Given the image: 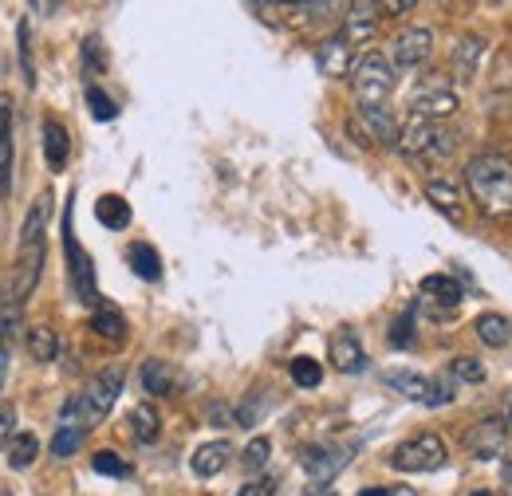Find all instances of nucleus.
I'll use <instances>...</instances> for the list:
<instances>
[{"mask_svg": "<svg viewBox=\"0 0 512 496\" xmlns=\"http://www.w3.org/2000/svg\"><path fill=\"white\" fill-rule=\"evenodd\" d=\"M48 213H52V197L44 193V197L32 201V209H28L24 225H20L16 272H12V288H8V296L16 304H24L36 292L40 276H44V260H48Z\"/></svg>", "mask_w": 512, "mask_h": 496, "instance_id": "1", "label": "nucleus"}, {"mask_svg": "<svg viewBox=\"0 0 512 496\" xmlns=\"http://www.w3.org/2000/svg\"><path fill=\"white\" fill-rule=\"evenodd\" d=\"M465 186H469V197L477 201V209L485 217H493V221L512 217V158L497 154V150H485V154L469 158Z\"/></svg>", "mask_w": 512, "mask_h": 496, "instance_id": "2", "label": "nucleus"}, {"mask_svg": "<svg viewBox=\"0 0 512 496\" xmlns=\"http://www.w3.org/2000/svg\"><path fill=\"white\" fill-rule=\"evenodd\" d=\"M398 146L414 158H449L457 150V134L434 119L406 115V123L398 126Z\"/></svg>", "mask_w": 512, "mask_h": 496, "instance_id": "3", "label": "nucleus"}, {"mask_svg": "<svg viewBox=\"0 0 512 496\" xmlns=\"http://www.w3.org/2000/svg\"><path fill=\"white\" fill-rule=\"evenodd\" d=\"M123 378H127L123 367H103V371L83 386V394H75V414H79L83 426H99L111 414V406L123 394Z\"/></svg>", "mask_w": 512, "mask_h": 496, "instance_id": "4", "label": "nucleus"}, {"mask_svg": "<svg viewBox=\"0 0 512 496\" xmlns=\"http://www.w3.org/2000/svg\"><path fill=\"white\" fill-rule=\"evenodd\" d=\"M394 83H398V75H394L390 60L379 56V52H367L351 67V87H355L359 107H383L386 99L394 95Z\"/></svg>", "mask_w": 512, "mask_h": 496, "instance_id": "5", "label": "nucleus"}, {"mask_svg": "<svg viewBox=\"0 0 512 496\" xmlns=\"http://www.w3.org/2000/svg\"><path fill=\"white\" fill-rule=\"evenodd\" d=\"M446 461H449V449L438 434L410 437V441H402L390 453V469H398V473H438Z\"/></svg>", "mask_w": 512, "mask_h": 496, "instance_id": "6", "label": "nucleus"}, {"mask_svg": "<svg viewBox=\"0 0 512 496\" xmlns=\"http://www.w3.org/2000/svg\"><path fill=\"white\" fill-rule=\"evenodd\" d=\"M64 256H67V276H71V292L79 304H91L99 308V288H95V268H91V256L87 248L75 241L71 233V209L64 213Z\"/></svg>", "mask_w": 512, "mask_h": 496, "instance_id": "7", "label": "nucleus"}, {"mask_svg": "<svg viewBox=\"0 0 512 496\" xmlns=\"http://www.w3.org/2000/svg\"><path fill=\"white\" fill-rule=\"evenodd\" d=\"M386 386H390L394 394L418 402V406H446V402H453V390H449L446 382L426 378V374H418V371H390L386 374Z\"/></svg>", "mask_w": 512, "mask_h": 496, "instance_id": "8", "label": "nucleus"}, {"mask_svg": "<svg viewBox=\"0 0 512 496\" xmlns=\"http://www.w3.org/2000/svg\"><path fill=\"white\" fill-rule=\"evenodd\" d=\"M457 91L449 87L446 79H430V83H422L418 91H414V103H410V115H422V119H434V123H442L449 115H457Z\"/></svg>", "mask_w": 512, "mask_h": 496, "instance_id": "9", "label": "nucleus"}, {"mask_svg": "<svg viewBox=\"0 0 512 496\" xmlns=\"http://www.w3.org/2000/svg\"><path fill=\"white\" fill-rule=\"evenodd\" d=\"M390 56H394L390 67H398V71L422 67V63L434 56V32L430 28H406V32H398L394 44H390Z\"/></svg>", "mask_w": 512, "mask_h": 496, "instance_id": "10", "label": "nucleus"}, {"mask_svg": "<svg viewBox=\"0 0 512 496\" xmlns=\"http://www.w3.org/2000/svg\"><path fill=\"white\" fill-rule=\"evenodd\" d=\"M505 422L501 418H485L477 422L473 430H465V449L477 457V461H497L505 457Z\"/></svg>", "mask_w": 512, "mask_h": 496, "instance_id": "11", "label": "nucleus"}, {"mask_svg": "<svg viewBox=\"0 0 512 496\" xmlns=\"http://www.w3.org/2000/svg\"><path fill=\"white\" fill-rule=\"evenodd\" d=\"M375 32H379V4H371V0L347 4V12H343V32H339V36L355 48V44L375 40Z\"/></svg>", "mask_w": 512, "mask_h": 496, "instance_id": "12", "label": "nucleus"}, {"mask_svg": "<svg viewBox=\"0 0 512 496\" xmlns=\"http://www.w3.org/2000/svg\"><path fill=\"white\" fill-rule=\"evenodd\" d=\"M316 67H320L327 79H343V75H351V67H355V60H351V44L335 32V36H327V40H320L316 44Z\"/></svg>", "mask_w": 512, "mask_h": 496, "instance_id": "13", "label": "nucleus"}, {"mask_svg": "<svg viewBox=\"0 0 512 496\" xmlns=\"http://www.w3.org/2000/svg\"><path fill=\"white\" fill-rule=\"evenodd\" d=\"M331 363H335V371H343V374L367 371V351H363V343H359L355 331H339V335L331 339Z\"/></svg>", "mask_w": 512, "mask_h": 496, "instance_id": "14", "label": "nucleus"}, {"mask_svg": "<svg viewBox=\"0 0 512 496\" xmlns=\"http://www.w3.org/2000/svg\"><path fill=\"white\" fill-rule=\"evenodd\" d=\"M12 166H16V150H12V99L0 95V201L12 189Z\"/></svg>", "mask_w": 512, "mask_h": 496, "instance_id": "15", "label": "nucleus"}, {"mask_svg": "<svg viewBox=\"0 0 512 496\" xmlns=\"http://www.w3.org/2000/svg\"><path fill=\"white\" fill-rule=\"evenodd\" d=\"M355 123H363V138L371 142H383V146H398V123L386 107H359Z\"/></svg>", "mask_w": 512, "mask_h": 496, "instance_id": "16", "label": "nucleus"}, {"mask_svg": "<svg viewBox=\"0 0 512 496\" xmlns=\"http://www.w3.org/2000/svg\"><path fill=\"white\" fill-rule=\"evenodd\" d=\"M142 390H146L150 398H166V394H174V390H178V374H174V367H170L166 359H146V363H142Z\"/></svg>", "mask_w": 512, "mask_h": 496, "instance_id": "17", "label": "nucleus"}, {"mask_svg": "<svg viewBox=\"0 0 512 496\" xmlns=\"http://www.w3.org/2000/svg\"><path fill=\"white\" fill-rule=\"evenodd\" d=\"M229 457H233V445H229V441H209V445H201V449L193 453L190 465L197 477H217V473L229 465Z\"/></svg>", "mask_w": 512, "mask_h": 496, "instance_id": "18", "label": "nucleus"}, {"mask_svg": "<svg viewBox=\"0 0 512 496\" xmlns=\"http://www.w3.org/2000/svg\"><path fill=\"white\" fill-rule=\"evenodd\" d=\"M40 134H44V158H48V166L52 170H64L67 154H71V138H67L64 123L60 119H44Z\"/></svg>", "mask_w": 512, "mask_h": 496, "instance_id": "19", "label": "nucleus"}, {"mask_svg": "<svg viewBox=\"0 0 512 496\" xmlns=\"http://www.w3.org/2000/svg\"><path fill=\"white\" fill-rule=\"evenodd\" d=\"M347 449H304V469L312 473V481H327L339 473V465H347Z\"/></svg>", "mask_w": 512, "mask_h": 496, "instance_id": "20", "label": "nucleus"}, {"mask_svg": "<svg viewBox=\"0 0 512 496\" xmlns=\"http://www.w3.org/2000/svg\"><path fill=\"white\" fill-rule=\"evenodd\" d=\"M426 201H430L438 213H446L449 221H461V217H465L461 193H457V186H449L446 178H430V182H426Z\"/></svg>", "mask_w": 512, "mask_h": 496, "instance_id": "21", "label": "nucleus"}, {"mask_svg": "<svg viewBox=\"0 0 512 496\" xmlns=\"http://www.w3.org/2000/svg\"><path fill=\"white\" fill-rule=\"evenodd\" d=\"M91 331H95L99 339H107V343H123V339H127V319H123L119 308L99 304L95 315H91Z\"/></svg>", "mask_w": 512, "mask_h": 496, "instance_id": "22", "label": "nucleus"}, {"mask_svg": "<svg viewBox=\"0 0 512 496\" xmlns=\"http://www.w3.org/2000/svg\"><path fill=\"white\" fill-rule=\"evenodd\" d=\"M28 355H32L36 363H56V355H60V335H56V327H48V323L28 327Z\"/></svg>", "mask_w": 512, "mask_h": 496, "instance_id": "23", "label": "nucleus"}, {"mask_svg": "<svg viewBox=\"0 0 512 496\" xmlns=\"http://www.w3.org/2000/svg\"><path fill=\"white\" fill-rule=\"evenodd\" d=\"M473 331H477V339H481L485 347H509V339H512L509 319H505V315H497V311H485V315H477Z\"/></svg>", "mask_w": 512, "mask_h": 496, "instance_id": "24", "label": "nucleus"}, {"mask_svg": "<svg viewBox=\"0 0 512 496\" xmlns=\"http://www.w3.org/2000/svg\"><path fill=\"white\" fill-rule=\"evenodd\" d=\"M95 217H99V225H107V229H127L130 205L119 193H103V197L95 201Z\"/></svg>", "mask_w": 512, "mask_h": 496, "instance_id": "25", "label": "nucleus"}, {"mask_svg": "<svg viewBox=\"0 0 512 496\" xmlns=\"http://www.w3.org/2000/svg\"><path fill=\"white\" fill-rule=\"evenodd\" d=\"M127 260L130 268H134V276H142V280H158L162 276V256L150 245H142V241H134L127 248Z\"/></svg>", "mask_w": 512, "mask_h": 496, "instance_id": "26", "label": "nucleus"}, {"mask_svg": "<svg viewBox=\"0 0 512 496\" xmlns=\"http://www.w3.org/2000/svg\"><path fill=\"white\" fill-rule=\"evenodd\" d=\"M40 457V437L36 434H16L8 441V469H32Z\"/></svg>", "mask_w": 512, "mask_h": 496, "instance_id": "27", "label": "nucleus"}, {"mask_svg": "<svg viewBox=\"0 0 512 496\" xmlns=\"http://www.w3.org/2000/svg\"><path fill=\"white\" fill-rule=\"evenodd\" d=\"M130 430H134V437L138 441H154V437L162 434V418H158V410L150 406V402H138L134 410H130Z\"/></svg>", "mask_w": 512, "mask_h": 496, "instance_id": "28", "label": "nucleus"}, {"mask_svg": "<svg viewBox=\"0 0 512 496\" xmlns=\"http://www.w3.org/2000/svg\"><path fill=\"white\" fill-rule=\"evenodd\" d=\"M422 296H430V300H438V304H446V308H457L461 304V284L453 280V276H426L422 280Z\"/></svg>", "mask_w": 512, "mask_h": 496, "instance_id": "29", "label": "nucleus"}, {"mask_svg": "<svg viewBox=\"0 0 512 496\" xmlns=\"http://www.w3.org/2000/svg\"><path fill=\"white\" fill-rule=\"evenodd\" d=\"M481 52H485V40H477V36H469V40H457V48H453V71H457L461 79H469V75L477 71V60H481Z\"/></svg>", "mask_w": 512, "mask_h": 496, "instance_id": "30", "label": "nucleus"}, {"mask_svg": "<svg viewBox=\"0 0 512 496\" xmlns=\"http://www.w3.org/2000/svg\"><path fill=\"white\" fill-rule=\"evenodd\" d=\"M292 382L300 386V390H316L323 382V367L316 363V359H308V355H300V359H292Z\"/></svg>", "mask_w": 512, "mask_h": 496, "instance_id": "31", "label": "nucleus"}, {"mask_svg": "<svg viewBox=\"0 0 512 496\" xmlns=\"http://www.w3.org/2000/svg\"><path fill=\"white\" fill-rule=\"evenodd\" d=\"M91 469L103 473V477H130V465L119 453H111V449H99V453L91 457Z\"/></svg>", "mask_w": 512, "mask_h": 496, "instance_id": "32", "label": "nucleus"}, {"mask_svg": "<svg viewBox=\"0 0 512 496\" xmlns=\"http://www.w3.org/2000/svg\"><path fill=\"white\" fill-rule=\"evenodd\" d=\"M87 107H91V115L99 119V123H111L115 115H119V107H115V99L103 91V87H87Z\"/></svg>", "mask_w": 512, "mask_h": 496, "instance_id": "33", "label": "nucleus"}, {"mask_svg": "<svg viewBox=\"0 0 512 496\" xmlns=\"http://www.w3.org/2000/svg\"><path fill=\"white\" fill-rule=\"evenodd\" d=\"M268 453H272V441H268V437H253V441H249V449L241 453V465H245L249 473H256V469H264V465H268Z\"/></svg>", "mask_w": 512, "mask_h": 496, "instance_id": "34", "label": "nucleus"}, {"mask_svg": "<svg viewBox=\"0 0 512 496\" xmlns=\"http://www.w3.org/2000/svg\"><path fill=\"white\" fill-rule=\"evenodd\" d=\"M79 441H83V430H56V437H52V457H60V461H67L71 453H79Z\"/></svg>", "mask_w": 512, "mask_h": 496, "instance_id": "35", "label": "nucleus"}, {"mask_svg": "<svg viewBox=\"0 0 512 496\" xmlns=\"http://www.w3.org/2000/svg\"><path fill=\"white\" fill-rule=\"evenodd\" d=\"M449 371H453L457 382H485V367H481L477 359H469V355H457Z\"/></svg>", "mask_w": 512, "mask_h": 496, "instance_id": "36", "label": "nucleus"}, {"mask_svg": "<svg viewBox=\"0 0 512 496\" xmlns=\"http://www.w3.org/2000/svg\"><path fill=\"white\" fill-rule=\"evenodd\" d=\"M386 339H390V347H410V343H414V319H410V315H398V319L390 323Z\"/></svg>", "mask_w": 512, "mask_h": 496, "instance_id": "37", "label": "nucleus"}, {"mask_svg": "<svg viewBox=\"0 0 512 496\" xmlns=\"http://www.w3.org/2000/svg\"><path fill=\"white\" fill-rule=\"evenodd\" d=\"M16 40H20V63H24V83L36 87V67H32V48H28V24L16 28Z\"/></svg>", "mask_w": 512, "mask_h": 496, "instance_id": "38", "label": "nucleus"}, {"mask_svg": "<svg viewBox=\"0 0 512 496\" xmlns=\"http://www.w3.org/2000/svg\"><path fill=\"white\" fill-rule=\"evenodd\" d=\"M12 437H16V406L0 402V449H4Z\"/></svg>", "mask_w": 512, "mask_h": 496, "instance_id": "39", "label": "nucleus"}, {"mask_svg": "<svg viewBox=\"0 0 512 496\" xmlns=\"http://www.w3.org/2000/svg\"><path fill=\"white\" fill-rule=\"evenodd\" d=\"M205 418H209V426H237V422H233V410H229L225 402H209V406H205Z\"/></svg>", "mask_w": 512, "mask_h": 496, "instance_id": "40", "label": "nucleus"}, {"mask_svg": "<svg viewBox=\"0 0 512 496\" xmlns=\"http://www.w3.org/2000/svg\"><path fill=\"white\" fill-rule=\"evenodd\" d=\"M410 8H414V0H386V4H379V12H386V16H402Z\"/></svg>", "mask_w": 512, "mask_h": 496, "instance_id": "41", "label": "nucleus"}, {"mask_svg": "<svg viewBox=\"0 0 512 496\" xmlns=\"http://www.w3.org/2000/svg\"><path fill=\"white\" fill-rule=\"evenodd\" d=\"M272 489H276V481H272V477H264V481H253L241 496H272Z\"/></svg>", "mask_w": 512, "mask_h": 496, "instance_id": "42", "label": "nucleus"}, {"mask_svg": "<svg viewBox=\"0 0 512 496\" xmlns=\"http://www.w3.org/2000/svg\"><path fill=\"white\" fill-rule=\"evenodd\" d=\"M4 374H8V347H0V386H4Z\"/></svg>", "mask_w": 512, "mask_h": 496, "instance_id": "43", "label": "nucleus"}, {"mask_svg": "<svg viewBox=\"0 0 512 496\" xmlns=\"http://www.w3.org/2000/svg\"><path fill=\"white\" fill-rule=\"evenodd\" d=\"M32 8H36V12H44V16H52V12H60V4H40V0H36Z\"/></svg>", "mask_w": 512, "mask_h": 496, "instance_id": "44", "label": "nucleus"}, {"mask_svg": "<svg viewBox=\"0 0 512 496\" xmlns=\"http://www.w3.org/2000/svg\"><path fill=\"white\" fill-rule=\"evenodd\" d=\"M359 496H390V493H386V489H363Z\"/></svg>", "mask_w": 512, "mask_h": 496, "instance_id": "45", "label": "nucleus"}, {"mask_svg": "<svg viewBox=\"0 0 512 496\" xmlns=\"http://www.w3.org/2000/svg\"><path fill=\"white\" fill-rule=\"evenodd\" d=\"M505 477H509V481H512V461H509V465H505Z\"/></svg>", "mask_w": 512, "mask_h": 496, "instance_id": "46", "label": "nucleus"}, {"mask_svg": "<svg viewBox=\"0 0 512 496\" xmlns=\"http://www.w3.org/2000/svg\"><path fill=\"white\" fill-rule=\"evenodd\" d=\"M473 496H493V493H473Z\"/></svg>", "mask_w": 512, "mask_h": 496, "instance_id": "47", "label": "nucleus"}, {"mask_svg": "<svg viewBox=\"0 0 512 496\" xmlns=\"http://www.w3.org/2000/svg\"><path fill=\"white\" fill-rule=\"evenodd\" d=\"M509 422H512V414H509Z\"/></svg>", "mask_w": 512, "mask_h": 496, "instance_id": "48", "label": "nucleus"}]
</instances>
